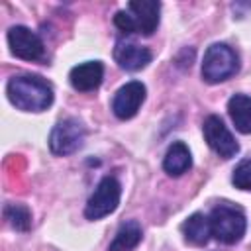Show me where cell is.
<instances>
[{"instance_id":"cell-1","label":"cell","mask_w":251,"mask_h":251,"mask_svg":"<svg viewBox=\"0 0 251 251\" xmlns=\"http://www.w3.org/2000/svg\"><path fill=\"white\" fill-rule=\"evenodd\" d=\"M8 100L24 112H43L53 104L51 84L37 75H18L6 84Z\"/></svg>"},{"instance_id":"cell-2","label":"cell","mask_w":251,"mask_h":251,"mask_svg":"<svg viewBox=\"0 0 251 251\" xmlns=\"http://www.w3.org/2000/svg\"><path fill=\"white\" fill-rule=\"evenodd\" d=\"M161 4L157 0H131L127 10H120L114 16V24L122 33L151 35L159 25Z\"/></svg>"},{"instance_id":"cell-3","label":"cell","mask_w":251,"mask_h":251,"mask_svg":"<svg viewBox=\"0 0 251 251\" xmlns=\"http://www.w3.org/2000/svg\"><path fill=\"white\" fill-rule=\"evenodd\" d=\"M208 220L212 227V237L224 245H233L245 235L247 220H245L243 210L237 206L218 204L212 208Z\"/></svg>"},{"instance_id":"cell-4","label":"cell","mask_w":251,"mask_h":251,"mask_svg":"<svg viewBox=\"0 0 251 251\" xmlns=\"http://www.w3.org/2000/svg\"><path fill=\"white\" fill-rule=\"evenodd\" d=\"M239 71L237 53L226 43H212L202 59V78L208 84H218L227 80Z\"/></svg>"},{"instance_id":"cell-5","label":"cell","mask_w":251,"mask_h":251,"mask_svg":"<svg viewBox=\"0 0 251 251\" xmlns=\"http://www.w3.org/2000/svg\"><path fill=\"white\" fill-rule=\"evenodd\" d=\"M120 196H122L120 180L116 176H104L84 206L86 220H100L104 216H110L118 208Z\"/></svg>"},{"instance_id":"cell-6","label":"cell","mask_w":251,"mask_h":251,"mask_svg":"<svg viewBox=\"0 0 251 251\" xmlns=\"http://www.w3.org/2000/svg\"><path fill=\"white\" fill-rule=\"evenodd\" d=\"M84 135H86L84 126L78 120L75 118L61 120L53 126L49 133V149L53 155H59V157L71 155L82 147Z\"/></svg>"},{"instance_id":"cell-7","label":"cell","mask_w":251,"mask_h":251,"mask_svg":"<svg viewBox=\"0 0 251 251\" xmlns=\"http://www.w3.org/2000/svg\"><path fill=\"white\" fill-rule=\"evenodd\" d=\"M202 133L210 149L220 155L222 159H231L239 153V143L231 135V131L226 127L220 116H208L202 126Z\"/></svg>"},{"instance_id":"cell-8","label":"cell","mask_w":251,"mask_h":251,"mask_svg":"<svg viewBox=\"0 0 251 251\" xmlns=\"http://www.w3.org/2000/svg\"><path fill=\"white\" fill-rule=\"evenodd\" d=\"M8 45L12 55L24 61H41L45 57V45L41 37L25 25H14L8 29Z\"/></svg>"},{"instance_id":"cell-9","label":"cell","mask_w":251,"mask_h":251,"mask_svg":"<svg viewBox=\"0 0 251 251\" xmlns=\"http://www.w3.org/2000/svg\"><path fill=\"white\" fill-rule=\"evenodd\" d=\"M145 84L141 80H129L124 86L118 88V92L112 98V112L120 120H129L133 118L141 104L145 102Z\"/></svg>"},{"instance_id":"cell-10","label":"cell","mask_w":251,"mask_h":251,"mask_svg":"<svg viewBox=\"0 0 251 251\" xmlns=\"http://www.w3.org/2000/svg\"><path fill=\"white\" fill-rule=\"evenodd\" d=\"M114 59H116V63H118L122 69L135 73V71L145 69V67L151 63L153 55H151V51H149L147 47H143V45H137V43L120 39V41L116 43V47H114Z\"/></svg>"},{"instance_id":"cell-11","label":"cell","mask_w":251,"mask_h":251,"mask_svg":"<svg viewBox=\"0 0 251 251\" xmlns=\"http://www.w3.org/2000/svg\"><path fill=\"white\" fill-rule=\"evenodd\" d=\"M104 78V65L100 61H86L71 69L69 80L75 90L78 92H92L102 84Z\"/></svg>"},{"instance_id":"cell-12","label":"cell","mask_w":251,"mask_h":251,"mask_svg":"<svg viewBox=\"0 0 251 251\" xmlns=\"http://www.w3.org/2000/svg\"><path fill=\"white\" fill-rule=\"evenodd\" d=\"M180 229H182V235H184L186 243H190V245H194V247L206 245V243L210 241V237H212L210 220H208V216H204V214H200V212L188 216V218L182 222Z\"/></svg>"},{"instance_id":"cell-13","label":"cell","mask_w":251,"mask_h":251,"mask_svg":"<svg viewBox=\"0 0 251 251\" xmlns=\"http://www.w3.org/2000/svg\"><path fill=\"white\" fill-rule=\"evenodd\" d=\"M192 167V155L184 141H175L163 159V169L171 176H180Z\"/></svg>"},{"instance_id":"cell-14","label":"cell","mask_w":251,"mask_h":251,"mask_svg":"<svg viewBox=\"0 0 251 251\" xmlns=\"http://www.w3.org/2000/svg\"><path fill=\"white\" fill-rule=\"evenodd\" d=\"M227 114L239 133H251V96L233 94L227 100Z\"/></svg>"},{"instance_id":"cell-15","label":"cell","mask_w":251,"mask_h":251,"mask_svg":"<svg viewBox=\"0 0 251 251\" xmlns=\"http://www.w3.org/2000/svg\"><path fill=\"white\" fill-rule=\"evenodd\" d=\"M141 237H143V229H141L139 222H135V220L124 222L120 226V229L116 231L108 251H133L141 243Z\"/></svg>"},{"instance_id":"cell-16","label":"cell","mask_w":251,"mask_h":251,"mask_svg":"<svg viewBox=\"0 0 251 251\" xmlns=\"http://www.w3.org/2000/svg\"><path fill=\"white\" fill-rule=\"evenodd\" d=\"M4 218L18 231H27L31 227V214L22 204H6L4 206Z\"/></svg>"},{"instance_id":"cell-17","label":"cell","mask_w":251,"mask_h":251,"mask_svg":"<svg viewBox=\"0 0 251 251\" xmlns=\"http://www.w3.org/2000/svg\"><path fill=\"white\" fill-rule=\"evenodd\" d=\"M231 182L239 190H249L251 192V159L241 161L231 175Z\"/></svg>"}]
</instances>
